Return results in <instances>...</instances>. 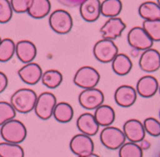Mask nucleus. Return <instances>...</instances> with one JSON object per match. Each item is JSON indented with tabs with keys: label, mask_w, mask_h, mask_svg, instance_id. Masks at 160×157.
<instances>
[{
	"label": "nucleus",
	"mask_w": 160,
	"mask_h": 157,
	"mask_svg": "<svg viewBox=\"0 0 160 157\" xmlns=\"http://www.w3.org/2000/svg\"><path fill=\"white\" fill-rule=\"evenodd\" d=\"M38 95L35 91L28 88H21L16 91L10 99L16 112L21 114H28L34 110Z\"/></svg>",
	"instance_id": "1"
},
{
	"label": "nucleus",
	"mask_w": 160,
	"mask_h": 157,
	"mask_svg": "<svg viewBox=\"0 0 160 157\" xmlns=\"http://www.w3.org/2000/svg\"><path fill=\"white\" fill-rule=\"evenodd\" d=\"M0 136L4 142L19 145L27 137V128L23 122L15 118L1 125Z\"/></svg>",
	"instance_id": "2"
},
{
	"label": "nucleus",
	"mask_w": 160,
	"mask_h": 157,
	"mask_svg": "<svg viewBox=\"0 0 160 157\" xmlns=\"http://www.w3.org/2000/svg\"><path fill=\"white\" fill-rule=\"evenodd\" d=\"M50 28L57 34L65 35L71 32L73 25V20L71 14L66 10L57 9L52 12L48 18Z\"/></svg>",
	"instance_id": "3"
},
{
	"label": "nucleus",
	"mask_w": 160,
	"mask_h": 157,
	"mask_svg": "<svg viewBox=\"0 0 160 157\" xmlns=\"http://www.w3.org/2000/svg\"><path fill=\"white\" fill-rule=\"evenodd\" d=\"M99 80V72L91 66H83L79 68L73 76V83L83 90L96 88Z\"/></svg>",
	"instance_id": "4"
},
{
	"label": "nucleus",
	"mask_w": 160,
	"mask_h": 157,
	"mask_svg": "<svg viewBox=\"0 0 160 157\" xmlns=\"http://www.w3.org/2000/svg\"><path fill=\"white\" fill-rule=\"evenodd\" d=\"M57 104V98L50 92H43L37 96L34 112L37 117L42 120H49L52 117L53 110Z\"/></svg>",
	"instance_id": "5"
},
{
	"label": "nucleus",
	"mask_w": 160,
	"mask_h": 157,
	"mask_svg": "<svg viewBox=\"0 0 160 157\" xmlns=\"http://www.w3.org/2000/svg\"><path fill=\"white\" fill-rule=\"evenodd\" d=\"M93 53L95 58L103 64H107L113 61L119 53V48L112 40L101 39L98 41L93 47Z\"/></svg>",
	"instance_id": "6"
},
{
	"label": "nucleus",
	"mask_w": 160,
	"mask_h": 157,
	"mask_svg": "<svg viewBox=\"0 0 160 157\" xmlns=\"http://www.w3.org/2000/svg\"><path fill=\"white\" fill-rule=\"evenodd\" d=\"M100 142L104 147L111 150H119L127 141L122 129L115 126H106L100 132Z\"/></svg>",
	"instance_id": "7"
},
{
	"label": "nucleus",
	"mask_w": 160,
	"mask_h": 157,
	"mask_svg": "<svg viewBox=\"0 0 160 157\" xmlns=\"http://www.w3.org/2000/svg\"><path fill=\"white\" fill-rule=\"evenodd\" d=\"M78 102L86 110H95L104 102V94L97 88L84 89L78 96Z\"/></svg>",
	"instance_id": "8"
},
{
	"label": "nucleus",
	"mask_w": 160,
	"mask_h": 157,
	"mask_svg": "<svg viewBox=\"0 0 160 157\" xmlns=\"http://www.w3.org/2000/svg\"><path fill=\"white\" fill-rule=\"evenodd\" d=\"M128 42L129 46L136 50H147L152 48L153 46V41L150 38L143 27L135 26L130 29L128 34Z\"/></svg>",
	"instance_id": "9"
},
{
	"label": "nucleus",
	"mask_w": 160,
	"mask_h": 157,
	"mask_svg": "<svg viewBox=\"0 0 160 157\" xmlns=\"http://www.w3.org/2000/svg\"><path fill=\"white\" fill-rule=\"evenodd\" d=\"M71 151L77 157L85 156L94 152L95 144L90 136L83 133H79L74 135L70 142Z\"/></svg>",
	"instance_id": "10"
},
{
	"label": "nucleus",
	"mask_w": 160,
	"mask_h": 157,
	"mask_svg": "<svg viewBox=\"0 0 160 157\" xmlns=\"http://www.w3.org/2000/svg\"><path fill=\"white\" fill-rule=\"evenodd\" d=\"M125 28H127V24L124 23L121 17H109V19L100 28V34L102 36V39H108L113 41L121 37Z\"/></svg>",
	"instance_id": "11"
},
{
	"label": "nucleus",
	"mask_w": 160,
	"mask_h": 157,
	"mask_svg": "<svg viewBox=\"0 0 160 157\" xmlns=\"http://www.w3.org/2000/svg\"><path fill=\"white\" fill-rule=\"evenodd\" d=\"M18 74L22 82L27 85H36L41 81L42 75V70L41 66L37 63L30 62L24 64L23 66L18 71Z\"/></svg>",
	"instance_id": "12"
},
{
	"label": "nucleus",
	"mask_w": 160,
	"mask_h": 157,
	"mask_svg": "<svg viewBox=\"0 0 160 157\" xmlns=\"http://www.w3.org/2000/svg\"><path fill=\"white\" fill-rule=\"evenodd\" d=\"M140 69L145 72H154L160 69V53L154 48L144 50L139 60Z\"/></svg>",
	"instance_id": "13"
},
{
	"label": "nucleus",
	"mask_w": 160,
	"mask_h": 157,
	"mask_svg": "<svg viewBox=\"0 0 160 157\" xmlns=\"http://www.w3.org/2000/svg\"><path fill=\"white\" fill-rule=\"evenodd\" d=\"M122 131L125 135V138L132 143H139L145 139L146 136V131L143 123L136 119H130L125 121Z\"/></svg>",
	"instance_id": "14"
},
{
	"label": "nucleus",
	"mask_w": 160,
	"mask_h": 157,
	"mask_svg": "<svg viewBox=\"0 0 160 157\" xmlns=\"http://www.w3.org/2000/svg\"><path fill=\"white\" fill-rule=\"evenodd\" d=\"M116 103L123 108H128L132 106L137 99L136 90L129 85H122L117 88L114 94Z\"/></svg>",
	"instance_id": "15"
},
{
	"label": "nucleus",
	"mask_w": 160,
	"mask_h": 157,
	"mask_svg": "<svg viewBox=\"0 0 160 157\" xmlns=\"http://www.w3.org/2000/svg\"><path fill=\"white\" fill-rule=\"evenodd\" d=\"M15 54L18 60L23 63L27 64L33 62L34 59L37 56V47L35 43L28 40H22L16 43V51Z\"/></svg>",
	"instance_id": "16"
},
{
	"label": "nucleus",
	"mask_w": 160,
	"mask_h": 157,
	"mask_svg": "<svg viewBox=\"0 0 160 157\" xmlns=\"http://www.w3.org/2000/svg\"><path fill=\"white\" fill-rule=\"evenodd\" d=\"M78 7L80 16L87 22H95L101 16L100 0H84Z\"/></svg>",
	"instance_id": "17"
},
{
	"label": "nucleus",
	"mask_w": 160,
	"mask_h": 157,
	"mask_svg": "<svg viewBox=\"0 0 160 157\" xmlns=\"http://www.w3.org/2000/svg\"><path fill=\"white\" fill-rule=\"evenodd\" d=\"M76 126L80 133H83L88 136H95L98 132L99 125L94 117V114L91 113H83L80 115L76 120Z\"/></svg>",
	"instance_id": "18"
},
{
	"label": "nucleus",
	"mask_w": 160,
	"mask_h": 157,
	"mask_svg": "<svg viewBox=\"0 0 160 157\" xmlns=\"http://www.w3.org/2000/svg\"><path fill=\"white\" fill-rule=\"evenodd\" d=\"M159 88L157 79L152 75H145L141 77L137 82L136 92L143 97H152L153 96Z\"/></svg>",
	"instance_id": "19"
},
{
	"label": "nucleus",
	"mask_w": 160,
	"mask_h": 157,
	"mask_svg": "<svg viewBox=\"0 0 160 157\" xmlns=\"http://www.w3.org/2000/svg\"><path fill=\"white\" fill-rule=\"evenodd\" d=\"M94 117L99 126H109L115 120L116 114L114 109L106 104H101L97 109H95Z\"/></svg>",
	"instance_id": "20"
},
{
	"label": "nucleus",
	"mask_w": 160,
	"mask_h": 157,
	"mask_svg": "<svg viewBox=\"0 0 160 157\" xmlns=\"http://www.w3.org/2000/svg\"><path fill=\"white\" fill-rule=\"evenodd\" d=\"M132 61L127 54L118 53L112 61V70L117 75L123 76L130 72L132 70Z\"/></svg>",
	"instance_id": "21"
},
{
	"label": "nucleus",
	"mask_w": 160,
	"mask_h": 157,
	"mask_svg": "<svg viewBox=\"0 0 160 157\" xmlns=\"http://www.w3.org/2000/svg\"><path fill=\"white\" fill-rule=\"evenodd\" d=\"M50 10L51 3L49 0H32L27 13L31 17L40 19L48 16Z\"/></svg>",
	"instance_id": "22"
},
{
	"label": "nucleus",
	"mask_w": 160,
	"mask_h": 157,
	"mask_svg": "<svg viewBox=\"0 0 160 157\" xmlns=\"http://www.w3.org/2000/svg\"><path fill=\"white\" fill-rule=\"evenodd\" d=\"M74 115V111L72 106L68 102H57L54 107L52 117L61 123L70 122Z\"/></svg>",
	"instance_id": "23"
},
{
	"label": "nucleus",
	"mask_w": 160,
	"mask_h": 157,
	"mask_svg": "<svg viewBox=\"0 0 160 157\" xmlns=\"http://www.w3.org/2000/svg\"><path fill=\"white\" fill-rule=\"evenodd\" d=\"M139 16L145 20L160 19V7L157 3L152 1L143 2L138 9Z\"/></svg>",
	"instance_id": "24"
},
{
	"label": "nucleus",
	"mask_w": 160,
	"mask_h": 157,
	"mask_svg": "<svg viewBox=\"0 0 160 157\" xmlns=\"http://www.w3.org/2000/svg\"><path fill=\"white\" fill-rule=\"evenodd\" d=\"M122 9L121 0H103L100 2V14L105 17H115L120 15Z\"/></svg>",
	"instance_id": "25"
},
{
	"label": "nucleus",
	"mask_w": 160,
	"mask_h": 157,
	"mask_svg": "<svg viewBox=\"0 0 160 157\" xmlns=\"http://www.w3.org/2000/svg\"><path fill=\"white\" fill-rule=\"evenodd\" d=\"M41 81L45 87L56 89L63 82V74L57 70H48L47 71L42 72Z\"/></svg>",
	"instance_id": "26"
},
{
	"label": "nucleus",
	"mask_w": 160,
	"mask_h": 157,
	"mask_svg": "<svg viewBox=\"0 0 160 157\" xmlns=\"http://www.w3.org/2000/svg\"><path fill=\"white\" fill-rule=\"evenodd\" d=\"M23 148L18 144L0 143V157H24Z\"/></svg>",
	"instance_id": "27"
},
{
	"label": "nucleus",
	"mask_w": 160,
	"mask_h": 157,
	"mask_svg": "<svg viewBox=\"0 0 160 157\" xmlns=\"http://www.w3.org/2000/svg\"><path fill=\"white\" fill-rule=\"evenodd\" d=\"M16 51V42L9 38L0 41V62L6 63L13 58Z\"/></svg>",
	"instance_id": "28"
},
{
	"label": "nucleus",
	"mask_w": 160,
	"mask_h": 157,
	"mask_svg": "<svg viewBox=\"0 0 160 157\" xmlns=\"http://www.w3.org/2000/svg\"><path fill=\"white\" fill-rule=\"evenodd\" d=\"M119 157H143V150L137 143H124L119 149Z\"/></svg>",
	"instance_id": "29"
},
{
	"label": "nucleus",
	"mask_w": 160,
	"mask_h": 157,
	"mask_svg": "<svg viewBox=\"0 0 160 157\" xmlns=\"http://www.w3.org/2000/svg\"><path fill=\"white\" fill-rule=\"evenodd\" d=\"M143 29L153 42H160V19L145 20Z\"/></svg>",
	"instance_id": "30"
},
{
	"label": "nucleus",
	"mask_w": 160,
	"mask_h": 157,
	"mask_svg": "<svg viewBox=\"0 0 160 157\" xmlns=\"http://www.w3.org/2000/svg\"><path fill=\"white\" fill-rule=\"evenodd\" d=\"M17 112L10 102L0 101V126L10 120L15 119Z\"/></svg>",
	"instance_id": "31"
},
{
	"label": "nucleus",
	"mask_w": 160,
	"mask_h": 157,
	"mask_svg": "<svg viewBox=\"0 0 160 157\" xmlns=\"http://www.w3.org/2000/svg\"><path fill=\"white\" fill-rule=\"evenodd\" d=\"M14 11L10 0H0V23H7L12 19Z\"/></svg>",
	"instance_id": "32"
},
{
	"label": "nucleus",
	"mask_w": 160,
	"mask_h": 157,
	"mask_svg": "<svg viewBox=\"0 0 160 157\" xmlns=\"http://www.w3.org/2000/svg\"><path fill=\"white\" fill-rule=\"evenodd\" d=\"M145 131L151 136H160V121L154 118H147L143 123Z\"/></svg>",
	"instance_id": "33"
},
{
	"label": "nucleus",
	"mask_w": 160,
	"mask_h": 157,
	"mask_svg": "<svg viewBox=\"0 0 160 157\" xmlns=\"http://www.w3.org/2000/svg\"><path fill=\"white\" fill-rule=\"evenodd\" d=\"M31 2L32 0H10L13 11L17 14L27 13Z\"/></svg>",
	"instance_id": "34"
},
{
	"label": "nucleus",
	"mask_w": 160,
	"mask_h": 157,
	"mask_svg": "<svg viewBox=\"0 0 160 157\" xmlns=\"http://www.w3.org/2000/svg\"><path fill=\"white\" fill-rule=\"evenodd\" d=\"M84 0H57V2L60 3L61 5L68 8H75L78 7L81 4Z\"/></svg>",
	"instance_id": "35"
},
{
	"label": "nucleus",
	"mask_w": 160,
	"mask_h": 157,
	"mask_svg": "<svg viewBox=\"0 0 160 157\" xmlns=\"http://www.w3.org/2000/svg\"><path fill=\"white\" fill-rule=\"evenodd\" d=\"M8 83H9V80H8L7 75L3 71H0V94L3 93L7 89Z\"/></svg>",
	"instance_id": "36"
},
{
	"label": "nucleus",
	"mask_w": 160,
	"mask_h": 157,
	"mask_svg": "<svg viewBox=\"0 0 160 157\" xmlns=\"http://www.w3.org/2000/svg\"><path fill=\"white\" fill-rule=\"evenodd\" d=\"M138 145H140V148H141L143 150H148V149H150V148H151V143L148 142V140H145V139H143L142 141H140Z\"/></svg>",
	"instance_id": "37"
},
{
	"label": "nucleus",
	"mask_w": 160,
	"mask_h": 157,
	"mask_svg": "<svg viewBox=\"0 0 160 157\" xmlns=\"http://www.w3.org/2000/svg\"><path fill=\"white\" fill-rule=\"evenodd\" d=\"M79 157H100V156L93 152V153H91V154H88V155H85V156H79Z\"/></svg>",
	"instance_id": "38"
},
{
	"label": "nucleus",
	"mask_w": 160,
	"mask_h": 157,
	"mask_svg": "<svg viewBox=\"0 0 160 157\" xmlns=\"http://www.w3.org/2000/svg\"><path fill=\"white\" fill-rule=\"evenodd\" d=\"M157 4H158L159 7H160V0H157Z\"/></svg>",
	"instance_id": "39"
},
{
	"label": "nucleus",
	"mask_w": 160,
	"mask_h": 157,
	"mask_svg": "<svg viewBox=\"0 0 160 157\" xmlns=\"http://www.w3.org/2000/svg\"><path fill=\"white\" fill-rule=\"evenodd\" d=\"M158 90H159V93H160V86H159V88H158Z\"/></svg>",
	"instance_id": "40"
},
{
	"label": "nucleus",
	"mask_w": 160,
	"mask_h": 157,
	"mask_svg": "<svg viewBox=\"0 0 160 157\" xmlns=\"http://www.w3.org/2000/svg\"><path fill=\"white\" fill-rule=\"evenodd\" d=\"M159 118H160V111H159Z\"/></svg>",
	"instance_id": "41"
},
{
	"label": "nucleus",
	"mask_w": 160,
	"mask_h": 157,
	"mask_svg": "<svg viewBox=\"0 0 160 157\" xmlns=\"http://www.w3.org/2000/svg\"><path fill=\"white\" fill-rule=\"evenodd\" d=\"M0 41H1V38H0Z\"/></svg>",
	"instance_id": "42"
},
{
	"label": "nucleus",
	"mask_w": 160,
	"mask_h": 157,
	"mask_svg": "<svg viewBox=\"0 0 160 157\" xmlns=\"http://www.w3.org/2000/svg\"><path fill=\"white\" fill-rule=\"evenodd\" d=\"M159 157H160V153H159Z\"/></svg>",
	"instance_id": "43"
}]
</instances>
